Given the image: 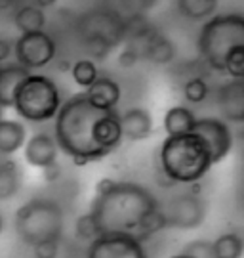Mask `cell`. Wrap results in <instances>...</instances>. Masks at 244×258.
<instances>
[{
	"instance_id": "6da1fadb",
	"label": "cell",
	"mask_w": 244,
	"mask_h": 258,
	"mask_svg": "<svg viewBox=\"0 0 244 258\" xmlns=\"http://www.w3.org/2000/svg\"><path fill=\"white\" fill-rule=\"evenodd\" d=\"M54 119L55 144L71 159L98 161L113 153L122 142L117 111L96 105L84 92L61 103Z\"/></svg>"
},
{
	"instance_id": "9c48e42d",
	"label": "cell",
	"mask_w": 244,
	"mask_h": 258,
	"mask_svg": "<svg viewBox=\"0 0 244 258\" xmlns=\"http://www.w3.org/2000/svg\"><path fill=\"white\" fill-rule=\"evenodd\" d=\"M166 218L168 228L178 230H195L204 222L206 216V205L200 199V195L181 194L168 201L166 209H160Z\"/></svg>"
},
{
	"instance_id": "d6a6232c",
	"label": "cell",
	"mask_w": 244,
	"mask_h": 258,
	"mask_svg": "<svg viewBox=\"0 0 244 258\" xmlns=\"http://www.w3.org/2000/svg\"><path fill=\"white\" fill-rule=\"evenodd\" d=\"M115 184H117V180H113V178H101L100 182L96 184V197L111 191V189L115 187Z\"/></svg>"
},
{
	"instance_id": "8992f818",
	"label": "cell",
	"mask_w": 244,
	"mask_h": 258,
	"mask_svg": "<svg viewBox=\"0 0 244 258\" xmlns=\"http://www.w3.org/2000/svg\"><path fill=\"white\" fill-rule=\"evenodd\" d=\"M12 107L29 122H46L61 107V94L50 77L29 73L19 84Z\"/></svg>"
},
{
	"instance_id": "8fae6325",
	"label": "cell",
	"mask_w": 244,
	"mask_h": 258,
	"mask_svg": "<svg viewBox=\"0 0 244 258\" xmlns=\"http://www.w3.org/2000/svg\"><path fill=\"white\" fill-rule=\"evenodd\" d=\"M86 38H100L113 48L126 33V23L115 12H94L82 21Z\"/></svg>"
},
{
	"instance_id": "2e32d148",
	"label": "cell",
	"mask_w": 244,
	"mask_h": 258,
	"mask_svg": "<svg viewBox=\"0 0 244 258\" xmlns=\"http://www.w3.org/2000/svg\"><path fill=\"white\" fill-rule=\"evenodd\" d=\"M31 73L29 69L21 67L19 63L2 67V77H0V105L2 107H12L14 105V96L18 92L19 84L23 79Z\"/></svg>"
},
{
	"instance_id": "d6986e66",
	"label": "cell",
	"mask_w": 244,
	"mask_h": 258,
	"mask_svg": "<svg viewBox=\"0 0 244 258\" xmlns=\"http://www.w3.org/2000/svg\"><path fill=\"white\" fill-rule=\"evenodd\" d=\"M21 170L16 161L2 159L0 161V201H8L21 187Z\"/></svg>"
},
{
	"instance_id": "8d00e7d4",
	"label": "cell",
	"mask_w": 244,
	"mask_h": 258,
	"mask_svg": "<svg viewBox=\"0 0 244 258\" xmlns=\"http://www.w3.org/2000/svg\"><path fill=\"white\" fill-rule=\"evenodd\" d=\"M72 163L76 166H84V165H88V161L86 159H82V157H72Z\"/></svg>"
},
{
	"instance_id": "ffe728a7",
	"label": "cell",
	"mask_w": 244,
	"mask_h": 258,
	"mask_svg": "<svg viewBox=\"0 0 244 258\" xmlns=\"http://www.w3.org/2000/svg\"><path fill=\"white\" fill-rule=\"evenodd\" d=\"M145 55L153 63L166 65L176 57V46H174V42L170 38L154 33L153 37H151V40L147 42V46H145Z\"/></svg>"
},
{
	"instance_id": "83f0119b",
	"label": "cell",
	"mask_w": 244,
	"mask_h": 258,
	"mask_svg": "<svg viewBox=\"0 0 244 258\" xmlns=\"http://www.w3.org/2000/svg\"><path fill=\"white\" fill-rule=\"evenodd\" d=\"M233 79H242L244 77V46L235 48L225 59V71Z\"/></svg>"
},
{
	"instance_id": "7a4b0ae2",
	"label": "cell",
	"mask_w": 244,
	"mask_h": 258,
	"mask_svg": "<svg viewBox=\"0 0 244 258\" xmlns=\"http://www.w3.org/2000/svg\"><path fill=\"white\" fill-rule=\"evenodd\" d=\"M158 209L154 195L134 182H117L115 187L98 195L92 203V216L100 233H132L139 224Z\"/></svg>"
},
{
	"instance_id": "277c9868",
	"label": "cell",
	"mask_w": 244,
	"mask_h": 258,
	"mask_svg": "<svg viewBox=\"0 0 244 258\" xmlns=\"http://www.w3.org/2000/svg\"><path fill=\"white\" fill-rule=\"evenodd\" d=\"M204 61L216 69L225 71V59L235 48L244 46V18L242 14H219L202 25L197 40Z\"/></svg>"
},
{
	"instance_id": "74e56055",
	"label": "cell",
	"mask_w": 244,
	"mask_h": 258,
	"mask_svg": "<svg viewBox=\"0 0 244 258\" xmlns=\"http://www.w3.org/2000/svg\"><path fill=\"white\" fill-rule=\"evenodd\" d=\"M14 4V0H0V10H6Z\"/></svg>"
},
{
	"instance_id": "44dd1931",
	"label": "cell",
	"mask_w": 244,
	"mask_h": 258,
	"mask_svg": "<svg viewBox=\"0 0 244 258\" xmlns=\"http://www.w3.org/2000/svg\"><path fill=\"white\" fill-rule=\"evenodd\" d=\"M219 0H178V10L189 21H204L216 14Z\"/></svg>"
},
{
	"instance_id": "9a60e30c",
	"label": "cell",
	"mask_w": 244,
	"mask_h": 258,
	"mask_svg": "<svg viewBox=\"0 0 244 258\" xmlns=\"http://www.w3.org/2000/svg\"><path fill=\"white\" fill-rule=\"evenodd\" d=\"M86 96L90 98L92 102L100 107H107V109H115L117 103L120 102V86L109 77H98L94 83L86 88Z\"/></svg>"
},
{
	"instance_id": "836d02e7",
	"label": "cell",
	"mask_w": 244,
	"mask_h": 258,
	"mask_svg": "<svg viewBox=\"0 0 244 258\" xmlns=\"http://www.w3.org/2000/svg\"><path fill=\"white\" fill-rule=\"evenodd\" d=\"M12 52H14V44L10 40H6V38H0V63L6 61L12 55Z\"/></svg>"
},
{
	"instance_id": "4316f807",
	"label": "cell",
	"mask_w": 244,
	"mask_h": 258,
	"mask_svg": "<svg viewBox=\"0 0 244 258\" xmlns=\"http://www.w3.org/2000/svg\"><path fill=\"white\" fill-rule=\"evenodd\" d=\"M183 96L191 103H202L208 98V84L204 83V79H200V77L189 79L183 86Z\"/></svg>"
},
{
	"instance_id": "52a82bcc",
	"label": "cell",
	"mask_w": 244,
	"mask_h": 258,
	"mask_svg": "<svg viewBox=\"0 0 244 258\" xmlns=\"http://www.w3.org/2000/svg\"><path fill=\"white\" fill-rule=\"evenodd\" d=\"M55 42L46 31L35 33H21V37L14 44L16 59L21 67L29 71L42 69L55 57Z\"/></svg>"
},
{
	"instance_id": "1f68e13d",
	"label": "cell",
	"mask_w": 244,
	"mask_h": 258,
	"mask_svg": "<svg viewBox=\"0 0 244 258\" xmlns=\"http://www.w3.org/2000/svg\"><path fill=\"white\" fill-rule=\"evenodd\" d=\"M44 170V180L46 182H55V180H59V176H61V166L57 165V161L52 163L50 166H46L42 168Z\"/></svg>"
},
{
	"instance_id": "f1b7e54d",
	"label": "cell",
	"mask_w": 244,
	"mask_h": 258,
	"mask_svg": "<svg viewBox=\"0 0 244 258\" xmlns=\"http://www.w3.org/2000/svg\"><path fill=\"white\" fill-rule=\"evenodd\" d=\"M185 254H189L193 258H214V250H212V241L206 239H197L189 243L185 249Z\"/></svg>"
},
{
	"instance_id": "ab89813d",
	"label": "cell",
	"mask_w": 244,
	"mask_h": 258,
	"mask_svg": "<svg viewBox=\"0 0 244 258\" xmlns=\"http://www.w3.org/2000/svg\"><path fill=\"white\" fill-rule=\"evenodd\" d=\"M4 230V218H2V214H0V233Z\"/></svg>"
},
{
	"instance_id": "30bf717a",
	"label": "cell",
	"mask_w": 244,
	"mask_h": 258,
	"mask_svg": "<svg viewBox=\"0 0 244 258\" xmlns=\"http://www.w3.org/2000/svg\"><path fill=\"white\" fill-rule=\"evenodd\" d=\"M193 132L199 134L200 138L206 142L214 165L219 163L221 159H225L233 149V132L225 120L214 119V117L197 119Z\"/></svg>"
},
{
	"instance_id": "ba28073f",
	"label": "cell",
	"mask_w": 244,
	"mask_h": 258,
	"mask_svg": "<svg viewBox=\"0 0 244 258\" xmlns=\"http://www.w3.org/2000/svg\"><path fill=\"white\" fill-rule=\"evenodd\" d=\"M86 258H147V252L132 233H100L90 241Z\"/></svg>"
},
{
	"instance_id": "b9f144b4",
	"label": "cell",
	"mask_w": 244,
	"mask_h": 258,
	"mask_svg": "<svg viewBox=\"0 0 244 258\" xmlns=\"http://www.w3.org/2000/svg\"><path fill=\"white\" fill-rule=\"evenodd\" d=\"M0 77H2V63H0Z\"/></svg>"
},
{
	"instance_id": "f546056e",
	"label": "cell",
	"mask_w": 244,
	"mask_h": 258,
	"mask_svg": "<svg viewBox=\"0 0 244 258\" xmlns=\"http://www.w3.org/2000/svg\"><path fill=\"white\" fill-rule=\"evenodd\" d=\"M59 252V241H42L33 247L35 258H55Z\"/></svg>"
},
{
	"instance_id": "d590c367",
	"label": "cell",
	"mask_w": 244,
	"mask_h": 258,
	"mask_svg": "<svg viewBox=\"0 0 244 258\" xmlns=\"http://www.w3.org/2000/svg\"><path fill=\"white\" fill-rule=\"evenodd\" d=\"M57 0H36V6L38 8H50V6H54Z\"/></svg>"
},
{
	"instance_id": "7402d4cb",
	"label": "cell",
	"mask_w": 244,
	"mask_h": 258,
	"mask_svg": "<svg viewBox=\"0 0 244 258\" xmlns=\"http://www.w3.org/2000/svg\"><path fill=\"white\" fill-rule=\"evenodd\" d=\"M16 27L21 33H35V31H44L46 25V16L42 8L38 6H23L16 12V18H14Z\"/></svg>"
},
{
	"instance_id": "f35d334b",
	"label": "cell",
	"mask_w": 244,
	"mask_h": 258,
	"mask_svg": "<svg viewBox=\"0 0 244 258\" xmlns=\"http://www.w3.org/2000/svg\"><path fill=\"white\" fill-rule=\"evenodd\" d=\"M170 258H193V256L185 254V252H180V254H174V256H170Z\"/></svg>"
},
{
	"instance_id": "7c38bea8",
	"label": "cell",
	"mask_w": 244,
	"mask_h": 258,
	"mask_svg": "<svg viewBox=\"0 0 244 258\" xmlns=\"http://www.w3.org/2000/svg\"><path fill=\"white\" fill-rule=\"evenodd\" d=\"M217 107L221 115L231 122L244 120V83L242 79H233L221 84L217 90Z\"/></svg>"
},
{
	"instance_id": "4dcf8cb0",
	"label": "cell",
	"mask_w": 244,
	"mask_h": 258,
	"mask_svg": "<svg viewBox=\"0 0 244 258\" xmlns=\"http://www.w3.org/2000/svg\"><path fill=\"white\" fill-rule=\"evenodd\" d=\"M137 61H139V54H137L136 48L128 46V48H124L120 54H118V65H120V67H124V69L134 67Z\"/></svg>"
},
{
	"instance_id": "e575fe53",
	"label": "cell",
	"mask_w": 244,
	"mask_h": 258,
	"mask_svg": "<svg viewBox=\"0 0 244 258\" xmlns=\"http://www.w3.org/2000/svg\"><path fill=\"white\" fill-rule=\"evenodd\" d=\"M71 67L72 65L69 63V61H67V59H59V61H57V69H59V71H71Z\"/></svg>"
},
{
	"instance_id": "3957f363",
	"label": "cell",
	"mask_w": 244,
	"mask_h": 258,
	"mask_svg": "<svg viewBox=\"0 0 244 258\" xmlns=\"http://www.w3.org/2000/svg\"><path fill=\"white\" fill-rule=\"evenodd\" d=\"M212 165L206 142L195 132L168 136L160 146V172L174 184L200 182Z\"/></svg>"
},
{
	"instance_id": "5bb4252c",
	"label": "cell",
	"mask_w": 244,
	"mask_h": 258,
	"mask_svg": "<svg viewBox=\"0 0 244 258\" xmlns=\"http://www.w3.org/2000/svg\"><path fill=\"white\" fill-rule=\"evenodd\" d=\"M118 119H120L122 138L130 140V142L147 140L153 134V119L147 109L132 107V109L124 111L122 115H118Z\"/></svg>"
},
{
	"instance_id": "60d3db41",
	"label": "cell",
	"mask_w": 244,
	"mask_h": 258,
	"mask_svg": "<svg viewBox=\"0 0 244 258\" xmlns=\"http://www.w3.org/2000/svg\"><path fill=\"white\" fill-rule=\"evenodd\" d=\"M4 119V107H2V105H0V120Z\"/></svg>"
},
{
	"instance_id": "4fadbf2b",
	"label": "cell",
	"mask_w": 244,
	"mask_h": 258,
	"mask_svg": "<svg viewBox=\"0 0 244 258\" xmlns=\"http://www.w3.org/2000/svg\"><path fill=\"white\" fill-rule=\"evenodd\" d=\"M57 149L59 148L50 134L38 132L25 142V161L31 166L46 168L57 161Z\"/></svg>"
},
{
	"instance_id": "cb8c5ba5",
	"label": "cell",
	"mask_w": 244,
	"mask_h": 258,
	"mask_svg": "<svg viewBox=\"0 0 244 258\" xmlns=\"http://www.w3.org/2000/svg\"><path fill=\"white\" fill-rule=\"evenodd\" d=\"M164 228H166V218H164V212L160 211V207H158L156 211L151 212V214L139 224V228L134 231V237L143 243L145 239L153 237L154 233H158V231L164 230Z\"/></svg>"
},
{
	"instance_id": "484cf974",
	"label": "cell",
	"mask_w": 244,
	"mask_h": 258,
	"mask_svg": "<svg viewBox=\"0 0 244 258\" xmlns=\"http://www.w3.org/2000/svg\"><path fill=\"white\" fill-rule=\"evenodd\" d=\"M74 233L82 241H94L100 235V228H98V224L94 220L92 212H86V214H82V216L76 218V222H74Z\"/></svg>"
},
{
	"instance_id": "603a6c76",
	"label": "cell",
	"mask_w": 244,
	"mask_h": 258,
	"mask_svg": "<svg viewBox=\"0 0 244 258\" xmlns=\"http://www.w3.org/2000/svg\"><path fill=\"white\" fill-rule=\"evenodd\" d=\"M242 237L238 233H223L212 241L214 258H240L242 256Z\"/></svg>"
},
{
	"instance_id": "e0dca14e",
	"label": "cell",
	"mask_w": 244,
	"mask_h": 258,
	"mask_svg": "<svg viewBox=\"0 0 244 258\" xmlns=\"http://www.w3.org/2000/svg\"><path fill=\"white\" fill-rule=\"evenodd\" d=\"M27 138V130L19 120H0V155L16 153Z\"/></svg>"
},
{
	"instance_id": "ac0fdd59",
	"label": "cell",
	"mask_w": 244,
	"mask_h": 258,
	"mask_svg": "<svg viewBox=\"0 0 244 258\" xmlns=\"http://www.w3.org/2000/svg\"><path fill=\"white\" fill-rule=\"evenodd\" d=\"M197 122L195 113L183 105L170 107L164 115V130L168 136H178V134H187L193 132V126Z\"/></svg>"
},
{
	"instance_id": "5b68a950",
	"label": "cell",
	"mask_w": 244,
	"mask_h": 258,
	"mask_svg": "<svg viewBox=\"0 0 244 258\" xmlns=\"http://www.w3.org/2000/svg\"><path fill=\"white\" fill-rule=\"evenodd\" d=\"M14 222L19 239L31 247L42 241H59L63 235V209L52 199L36 197L21 205Z\"/></svg>"
},
{
	"instance_id": "d4e9b609",
	"label": "cell",
	"mask_w": 244,
	"mask_h": 258,
	"mask_svg": "<svg viewBox=\"0 0 244 258\" xmlns=\"http://www.w3.org/2000/svg\"><path fill=\"white\" fill-rule=\"evenodd\" d=\"M71 75L72 79H74V83L78 84V86H82V88H88L100 77L98 67H96V63L92 59H78L76 63H72Z\"/></svg>"
}]
</instances>
